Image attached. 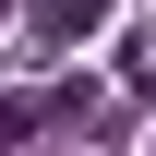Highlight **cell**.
Listing matches in <instances>:
<instances>
[{
	"instance_id": "obj_1",
	"label": "cell",
	"mask_w": 156,
	"mask_h": 156,
	"mask_svg": "<svg viewBox=\"0 0 156 156\" xmlns=\"http://www.w3.org/2000/svg\"><path fill=\"white\" fill-rule=\"evenodd\" d=\"M96 12H108V0H48V12H36V48H72V36H96Z\"/></svg>"
}]
</instances>
